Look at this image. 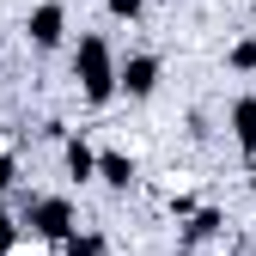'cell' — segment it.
<instances>
[{
	"label": "cell",
	"instance_id": "cell-1",
	"mask_svg": "<svg viewBox=\"0 0 256 256\" xmlns=\"http://www.w3.org/2000/svg\"><path fill=\"white\" fill-rule=\"evenodd\" d=\"M74 74H80V86H86V98L92 104H104L110 92H116V61H110V43L104 37H80V49H74Z\"/></svg>",
	"mask_w": 256,
	"mask_h": 256
},
{
	"label": "cell",
	"instance_id": "cell-2",
	"mask_svg": "<svg viewBox=\"0 0 256 256\" xmlns=\"http://www.w3.org/2000/svg\"><path fill=\"white\" fill-rule=\"evenodd\" d=\"M30 232L37 238H74V208L68 202H30Z\"/></svg>",
	"mask_w": 256,
	"mask_h": 256
},
{
	"label": "cell",
	"instance_id": "cell-3",
	"mask_svg": "<svg viewBox=\"0 0 256 256\" xmlns=\"http://www.w3.org/2000/svg\"><path fill=\"white\" fill-rule=\"evenodd\" d=\"M116 86L128 92V98H146V92L158 86V55H128L122 74H116Z\"/></svg>",
	"mask_w": 256,
	"mask_h": 256
},
{
	"label": "cell",
	"instance_id": "cell-4",
	"mask_svg": "<svg viewBox=\"0 0 256 256\" xmlns=\"http://www.w3.org/2000/svg\"><path fill=\"white\" fill-rule=\"evenodd\" d=\"M30 43H37V49H55L61 43V30H68V12H61V0H43V6L37 12H30Z\"/></svg>",
	"mask_w": 256,
	"mask_h": 256
},
{
	"label": "cell",
	"instance_id": "cell-5",
	"mask_svg": "<svg viewBox=\"0 0 256 256\" xmlns=\"http://www.w3.org/2000/svg\"><path fill=\"white\" fill-rule=\"evenodd\" d=\"M98 177H104L110 189H128V183H134V158H122V152H98Z\"/></svg>",
	"mask_w": 256,
	"mask_h": 256
},
{
	"label": "cell",
	"instance_id": "cell-6",
	"mask_svg": "<svg viewBox=\"0 0 256 256\" xmlns=\"http://www.w3.org/2000/svg\"><path fill=\"white\" fill-rule=\"evenodd\" d=\"M232 134H238V146L256 152V98H238V110H232Z\"/></svg>",
	"mask_w": 256,
	"mask_h": 256
},
{
	"label": "cell",
	"instance_id": "cell-7",
	"mask_svg": "<svg viewBox=\"0 0 256 256\" xmlns=\"http://www.w3.org/2000/svg\"><path fill=\"white\" fill-rule=\"evenodd\" d=\"M68 177H80V183L98 177V152H92L86 140H68Z\"/></svg>",
	"mask_w": 256,
	"mask_h": 256
},
{
	"label": "cell",
	"instance_id": "cell-8",
	"mask_svg": "<svg viewBox=\"0 0 256 256\" xmlns=\"http://www.w3.org/2000/svg\"><path fill=\"white\" fill-rule=\"evenodd\" d=\"M68 244V256H104V238L98 232H80V238H61Z\"/></svg>",
	"mask_w": 256,
	"mask_h": 256
},
{
	"label": "cell",
	"instance_id": "cell-9",
	"mask_svg": "<svg viewBox=\"0 0 256 256\" xmlns=\"http://www.w3.org/2000/svg\"><path fill=\"white\" fill-rule=\"evenodd\" d=\"M220 232V214H196V220H189V238H214Z\"/></svg>",
	"mask_w": 256,
	"mask_h": 256
},
{
	"label": "cell",
	"instance_id": "cell-10",
	"mask_svg": "<svg viewBox=\"0 0 256 256\" xmlns=\"http://www.w3.org/2000/svg\"><path fill=\"white\" fill-rule=\"evenodd\" d=\"M232 68H256V43H238L232 49Z\"/></svg>",
	"mask_w": 256,
	"mask_h": 256
},
{
	"label": "cell",
	"instance_id": "cell-11",
	"mask_svg": "<svg viewBox=\"0 0 256 256\" xmlns=\"http://www.w3.org/2000/svg\"><path fill=\"white\" fill-rule=\"evenodd\" d=\"M12 183H18V171H12V158L0 152V189H12Z\"/></svg>",
	"mask_w": 256,
	"mask_h": 256
},
{
	"label": "cell",
	"instance_id": "cell-12",
	"mask_svg": "<svg viewBox=\"0 0 256 256\" xmlns=\"http://www.w3.org/2000/svg\"><path fill=\"white\" fill-rule=\"evenodd\" d=\"M110 12H116V18H134V12H140V0H110Z\"/></svg>",
	"mask_w": 256,
	"mask_h": 256
},
{
	"label": "cell",
	"instance_id": "cell-13",
	"mask_svg": "<svg viewBox=\"0 0 256 256\" xmlns=\"http://www.w3.org/2000/svg\"><path fill=\"white\" fill-rule=\"evenodd\" d=\"M0 250H12V220L0 214Z\"/></svg>",
	"mask_w": 256,
	"mask_h": 256
},
{
	"label": "cell",
	"instance_id": "cell-14",
	"mask_svg": "<svg viewBox=\"0 0 256 256\" xmlns=\"http://www.w3.org/2000/svg\"><path fill=\"white\" fill-rule=\"evenodd\" d=\"M250 189H256V165H250Z\"/></svg>",
	"mask_w": 256,
	"mask_h": 256
}]
</instances>
